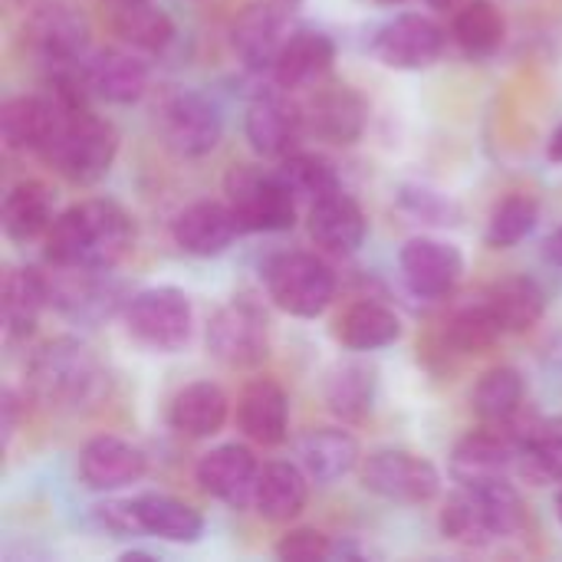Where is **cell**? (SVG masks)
Masks as SVG:
<instances>
[{
	"mask_svg": "<svg viewBox=\"0 0 562 562\" xmlns=\"http://www.w3.org/2000/svg\"><path fill=\"white\" fill-rule=\"evenodd\" d=\"M132 247V214L109 198H89L56 214L43 237V260L63 270H115Z\"/></svg>",
	"mask_w": 562,
	"mask_h": 562,
	"instance_id": "cell-1",
	"label": "cell"
},
{
	"mask_svg": "<svg viewBox=\"0 0 562 562\" xmlns=\"http://www.w3.org/2000/svg\"><path fill=\"white\" fill-rule=\"evenodd\" d=\"M524 524L527 504L507 477L458 484L438 517L441 537L464 550H487L501 540H510L524 530Z\"/></svg>",
	"mask_w": 562,
	"mask_h": 562,
	"instance_id": "cell-2",
	"label": "cell"
},
{
	"mask_svg": "<svg viewBox=\"0 0 562 562\" xmlns=\"http://www.w3.org/2000/svg\"><path fill=\"white\" fill-rule=\"evenodd\" d=\"M102 379L105 372L95 352L72 336L46 339L30 352L23 369L26 398L53 412H79L95 402Z\"/></svg>",
	"mask_w": 562,
	"mask_h": 562,
	"instance_id": "cell-3",
	"label": "cell"
},
{
	"mask_svg": "<svg viewBox=\"0 0 562 562\" xmlns=\"http://www.w3.org/2000/svg\"><path fill=\"white\" fill-rule=\"evenodd\" d=\"M36 158L69 184H99L119 158V132L92 109L59 105V119Z\"/></svg>",
	"mask_w": 562,
	"mask_h": 562,
	"instance_id": "cell-4",
	"label": "cell"
},
{
	"mask_svg": "<svg viewBox=\"0 0 562 562\" xmlns=\"http://www.w3.org/2000/svg\"><path fill=\"white\" fill-rule=\"evenodd\" d=\"M95 520L115 537H155L165 543H188V547L204 537L201 510L168 494L109 501L95 507Z\"/></svg>",
	"mask_w": 562,
	"mask_h": 562,
	"instance_id": "cell-5",
	"label": "cell"
},
{
	"mask_svg": "<svg viewBox=\"0 0 562 562\" xmlns=\"http://www.w3.org/2000/svg\"><path fill=\"white\" fill-rule=\"evenodd\" d=\"M122 326L132 342L148 352L175 356L194 336L191 296L178 286H148L128 296L122 310Z\"/></svg>",
	"mask_w": 562,
	"mask_h": 562,
	"instance_id": "cell-6",
	"label": "cell"
},
{
	"mask_svg": "<svg viewBox=\"0 0 562 562\" xmlns=\"http://www.w3.org/2000/svg\"><path fill=\"white\" fill-rule=\"evenodd\" d=\"M204 346L214 362H221L231 372H257L270 359V316L263 306L240 293L231 296L207 323Z\"/></svg>",
	"mask_w": 562,
	"mask_h": 562,
	"instance_id": "cell-7",
	"label": "cell"
},
{
	"mask_svg": "<svg viewBox=\"0 0 562 562\" xmlns=\"http://www.w3.org/2000/svg\"><path fill=\"white\" fill-rule=\"evenodd\" d=\"M336 273L333 267L306 250L273 254L263 263V290L270 303L296 319H316L336 300Z\"/></svg>",
	"mask_w": 562,
	"mask_h": 562,
	"instance_id": "cell-8",
	"label": "cell"
},
{
	"mask_svg": "<svg viewBox=\"0 0 562 562\" xmlns=\"http://www.w3.org/2000/svg\"><path fill=\"white\" fill-rule=\"evenodd\" d=\"M224 201L240 221L244 234H283L296 227L300 198L273 171L257 165H237L224 178Z\"/></svg>",
	"mask_w": 562,
	"mask_h": 562,
	"instance_id": "cell-9",
	"label": "cell"
},
{
	"mask_svg": "<svg viewBox=\"0 0 562 562\" xmlns=\"http://www.w3.org/2000/svg\"><path fill=\"white\" fill-rule=\"evenodd\" d=\"M359 481L369 494L405 507H425L441 494V471L408 448L369 451L359 464Z\"/></svg>",
	"mask_w": 562,
	"mask_h": 562,
	"instance_id": "cell-10",
	"label": "cell"
},
{
	"mask_svg": "<svg viewBox=\"0 0 562 562\" xmlns=\"http://www.w3.org/2000/svg\"><path fill=\"white\" fill-rule=\"evenodd\" d=\"M89 20L79 7L69 0H43L30 3L23 16L20 40L33 59H40L46 69L53 66H72L82 63L89 53Z\"/></svg>",
	"mask_w": 562,
	"mask_h": 562,
	"instance_id": "cell-11",
	"label": "cell"
},
{
	"mask_svg": "<svg viewBox=\"0 0 562 562\" xmlns=\"http://www.w3.org/2000/svg\"><path fill=\"white\" fill-rule=\"evenodd\" d=\"M49 277V310L66 316L76 326H99L112 316H122L132 293L119 280H112V270H63L53 267Z\"/></svg>",
	"mask_w": 562,
	"mask_h": 562,
	"instance_id": "cell-12",
	"label": "cell"
},
{
	"mask_svg": "<svg viewBox=\"0 0 562 562\" xmlns=\"http://www.w3.org/2000/svg\"><path fill=\"white\" fill-rule=\"evenodd\" d=\"M530 425H524V418L510 422V425L481 422L474 431H468L454 445L451 461H448L454 484H484L494 477H507V471H514V464H517L520 441H524Z\"/></svg>",
	"mask_w": 562,
	"mask_h": 562,
	"instance_id": "cell-13",
	"label": "cell"
},
{
	"mask_svg": "<svg viewBox=\"0 0 562 562\" xmlns=\"http://www.w3.org/2000/svg\"><path fill=\"white\" fill-rule=\"evenodd\" d=\"M158 128L165 148L175 151L178 158H204L224 138V115L207 95L194 89H181L165 99Z\"/></svg>",
	"mask_w": 562,
	"mask_h": 562,
	"instance_id": "cell-14",
	"label": "cell"
},
{
	"mask_svg": "<svg viewBox=\"0 0 562 562\" xmlns=\"http://www.w3.org/2000/svg\"><path fill=\"white\" fill-rule=\"evenodd\" d=\"M303 119H306V135H313L316 142L349 148L366 135L369 102L349 82H326L323 79L319 86L306 89Z\"/></svg>",
	"mask_w": 562,
	"mask_h": 562,
	"instance_id": "cell-15",
	"label": "cell"
},
{
	"mask_svg": "<svg viewBox=\"0 0 562 562\" xmlns=\"http://www.w3.org/2000/svg\"><path fill=\"white\" fill-rule=\"evenodd\" d=\"M244 135L260 158L280 161V158L300 151V142L306 135L303 102H296L293 92H286L280 86L257 92L244 115Z\"/></svg>",
	"mask_w": 562,
	"mask_h": 562,
	"instance_id": "cell-16",
	"label": "cell"
},
{
	"mask_svg": "<svg viewBox=\"0 0 562 562\" xmlns=\"http://www.w3.org/2000/svg\"><path fill=\"white\" fill-rule=\"evenodd\" d=\"M445 46H448V30L425 13H402L389 20L385 26H379L372 40L375 59L402 72H418V69L435 66Z\"/></svg>",
	"mask_w": 562,
	"mask_h": 562,
	"instance_id": "cell-17",
	"label": "cell"
},
{
	"mask_svg": "<svg viewBox=\"0 0 562 562\" xmlns=\"http://www.w3.org/2000/svg\"><path fill=\"white\" fill-rule=\"evenodd\" d=\"M79 484L92 494H115L148 474V458L138 445L119 435H95L82 445L76 461Z\"/></svg>",
	"mask_w": 562,
	"mask_h": 562,
	"instance_id": "cell-18",
	"label": "cell"
},
{
	"mask_svg": "<svg viewBox=\"0 0 562 562\" xmlns=\"http://www.w3.org/2000/svg\"><path fill=\"white\" fill-rule=\"evenodd\" d=\"M194 481L198 487L227 504L231 510H254V494H257V481H260V464L257 454L247 445H217L207 454H201L198 468H194Z\"/></svg>",
	"mask_w": 562,
	"mask_h": 562,
	"instance_id": "cell-19",
	"label": "cell"
},
{
	"mask_svg": "<svg viewBox=\"0 0 562 562\" xmlns=\"http://www.w3.org/2000/svg\"><path fill=\"white\" fill-rule=\"evenodd\" d=\"M398 267L418 300H445L464 277V254L438 237H412L398 254Z\"/></svg>",
	"mask_w": 562,
	"mask_h": 562,
	"instance_id": "cell-20",
	"label": "cell"
},
{
	"mask_svg": "<svg viewBox=\"0 0 562 562\" xmlns=\"http://www.w3.org/2000/svg\"><path fill=\"white\" fill-rule=\"evenodd\" d=\"M82 66V79L92 92V99H102L109 105H132L148 92V63L138 56V49H95L86 53Z\"/></svg>",
	"mask_w": 562,
	"mask_h": 562,
	"instance_id": "cell-21",
	"label": "cell"
},
{
	"mask_svg": "<svg viewBox=\"0 0 562 562\" xmlns=\"http://www.w3.org/2000/svg\"><path fill=\"white\" fill-rule=\"evenodd\" d=\"M306 231H310V240L323 254L352 257L369 237V221H366L362 204L339 188V191H333V194L310 204Z\"/></svg>",
	"mask_w": 562,
	"mask_h": 562,
	"instance_id": "cell-22",
	"label": "cell"
},
{
	"mask_svg": "<svg viewBox=\"0 0 562 562\" xmlns=\"http://www.w3.org/2000/svg\"><path fill=\"white\" fill-rule=\"evenodd\" d=\"M237 431L260 448H280L290 438V395L273 379H254L237 395Z\"/></svg>",
	"mask_w": 562,
	"mask_h": 562,
	"instance_id": "cell-23",
	"label": "cell"
},
{
	"mask_svg": "<svg viewBox=\"0 0 562 562\" xmlns=\"http://www.w3.org/2000/svg\"><path fill=\"white\" fill-rule=\"evenodd\" d=\"M336 63V43L329 33L313 30V26H300L293 30L273 63V82L286 92H306L313 86H319L329 69Z\"/></svg>",
	"mask_w": 562,
	"mask_h": 562,
	"instance_id": "cell-24",
	"label": "cell"
},
{
	"mask_svg": "<svg viewBox=\"0 0 562 562\" xmlns=\"http://www.w3.org/2000/svg\"><path fill=\"white\" fill-rule=\"evenodd\" d=\"M240 221L227 201H194L171 221V240L191 257H221L237 240Z\"/></svg>",
	"mask_w": 562,
	"mask_h": 562,
	"instance_id": "cell-25",
	"label": "cell"
},
{
	"mask_svg": "<svg viewBox=\"0 0 562 562\" xmlns=\"http://www.w3.org/2000/svg\"><path fill=\"white\" fill-rule=\"evenodd\" d=\"M293 454H296V464L306 471V477L319 487L342 481L362 464V448L356 435L336 425L310 428L306 435H300L293 445Z\"/></svg>",
	"mask_w": 562,
	"mask_h": 562,
	"instance_id": "cell-26",
	"label": "cell"
},
{
	"mask_svg": "<svg viewBox=\"0 0 562 562\" xmlns=\"http://www.w3.org/2000/svg\"><path fill=\"white\" fill-rule=\"evenodd\" d=\"M43 310H49V273L36 267H10L3 273V293H0V316H3V339L10 346L26 342Z\"/></svg>",
	"mask_w": 562,
	"mask_h": 562,
	"instance_id": "cell-27",
	"label": "cell"
},
{
	"mask_svg": "<svg viewBox=\"0 0 562 562\" xmlns=\"http://www.w3.org/2000/svg\"><path fill=\"white\" fill-rule=\"evenodd\" d=\"M102 23L138 53H161L175 40V20L151 0H102Z\"/></svg>",
	"mask_w": 562,
	"mask_h": 562,
	"instance_id": "cell-28",
	"label": "cell"
},
{
	"mask_svg": "<svg viewBox=\"0 0 562 562\" xmlns=\"http://www.w3.org/2000/svg\"><path fill=\"white\" fill-rule=\"evenodd\" d=\"M379 395V369L362 359H339L323 375V402L342 425H362Z\"/></svg>",
	"mask_w": 562,
	"mask_h": 562,
	"instance_id": "cell-29",
	"label": "cell"
},
{
	"mask_svg": "<svg viewBox=\"0 0 562 562\" xmlns=\"http://www.w3.org/2000/svg\"><path fill=\"white\" fill-rule=\"evenodd\" d=\"M56 221V191L46 181H16L0 207V224L10 244H33L49 234Z\"/></svg>",
	"mask_w": 562,
	"mask_h": 562,
	"instance_id": "cell-30",
	"label": "cell"
},
{
	"mask_svg": "<svg viewBox=\"0 0 562 562\" xmlns=\"http://www.w3.org/2000/svg\"><path fill=\"white\" fill-rule=\"evenodd\" d=\"M310 477L296 461H270L260 468L254 514L267 524H293L310 504Z\"/></svg>",
	"mask_w": 562,
	"mask_h": 562,
	"instance_id": "cell-31",
	"label": "cell"
},
{
	"mask_svg": "<svg viewBox=\"0 0 562 562\" xmlns=\"http://www.w3.org/2000/svg\"><path fill=\"white\" fill-rule=\"evenodd\" d=\"M231 418V398L227 392L211 382V379H201V382H191L184 389L175 392L171 405H168V425L171 431L184 435V438H214Z\"/></svg>",
	"mask_w": 562,
	"mask_h": 562,
	"instance_id": "cell-32",
	"label": "cell"
},
{
	"mask_svg": "<svg viewBox=\"0 0 562 562\" xmlns=\"http://www.w3.org/2000/svg\"><path fill=\"white\" fill-rule=\"evenodd\" d=\"M59 119V102L43 95H10L0 105V138L7 151H30L36 155L46 138L53 135Z\"/></svg>",
	"mask_w": 562,
	"mask_h": 562,
	"instance_id": "cell-33",
	"label": "cell"
},
{
	"mask_svg": "<svg viewBox=\"0 0 562 562\" xmlns=\"http://www.w3.org/2000/svg\"><path fill=\"white\" fill-rule=\"evenodd\" d=\"M283 23H286V16L280 10L267 7L263 0L247 3L231 26V46H234L237 59L247 69H273L277 53L286 40Z\"/></svg>",
	"mask_w": 562,
	"mask_h": 562,
	"instance_id": "cell-34",
	"label": "cell"
},
{
	"mask_svg": "<svg viewBox=\"0 0 562 562\" xmlns=\"http://www.w3.org/2000/svg\"><path fill=\"white\" fill-rule=\"evenodd\" d=\"M333 336L349 352H375L402 339V319L379 300H356L336 316Z\"/></svg>",
	"mask_w": 562,
	"mask_h": 562,
	"instance_id": "cell-35",
	"label": "cell"
},
{
	"mask_svg": "<svg viewBox=\"0 0 562 562\" xmlns=\"http://www.w3.org/2000/svg\"><path fill=\"white\" fill-rule=\"evenodd\" d=\"M514 471L530 487L562 484V415L537 418L527 428Z\"/></svg>",
	"mask_w": 562,
	"mask_h": 562,
	"instance_id": "cell-36",
	"label": "cell"
},
{
	"mask_svg": "<svg viewBox=\"0 0 562 562\" xmlns=\"http://www.w3.org/2000/svg\"><path fill=\"white\" fill-rule=\"evenodd\" d=\"M487 306L494 310L497 323L504 326V333L510 336H520V333H530L533 326L543 323L547 316V293L537 280L530 277H507V280H497L491 290H487Z\"/></svg>",
	"mask_w": 562,
	"mask_h": 562,
	"instance_id": "cell-37",
	"label": "cell"
},
{
	"mask_svg": "<svg viewBox=\"0 0 562 562\" xmlns=\"http://www.w3.org/2000/svg\"><path fill=\"white\" fill-rule=\"evenodd\" d=\"M474 415L487 425H510L524 418L527 405V379L514 366H494L487 369L471 395Z\"/></svg>",
	"mask_w": 562,
	"mask_h": 562,
	"instance_id": "cell-38",
	"label": "cell"
},
{
	"mask_svg": "<svg viewBox=\"0 0 562 562\" xmlns=\"http://www.w3.org/2000/svg\"><path fill=\"white\" fill-rule=\"evenodd\" d=\"M451 36L468 56H494L507 40V16L491 0H468L454 10Z\"/></svg>",
	"mask_w": 562,
	"mask_h": 562,
	"instance_id": "cell-39",
	"label": "cell"
},
{
	"mask_svg": "<svg viewBox=\"0 0 562 562\" xmlns=\"http://www.w3.org/2000/svg\"><path fill=\"white\" fill-rule=\"evenodd\" d=\"M504 336V326L497 323L494 310L487 306V300L471 303L464 310H458L441 333V349L451 356H484L497 346V339Z\"/></svg>",
	"mask_w": 562,
	"mask_h": 562,
	"instance_id": "cell-40",
	"label": "cell"
},
{
	"mask_svg": "<svg viewBox=\"0 0 562 562\" xmlns=\"http://www.w3.org/2000/svg\"><path fill=\"white\" fill-rule=\"evenodd\" d=\"M540 224V204L530 194H507L494 204L484 231V244L491 250H510L524 244Z\"/></svg>",
	"mask_w": 562,
	"mask_h": 562,
	"instance_id": "cell-41",
	"label": "cell"
},
{
	"mask_svg": "<svg viewBox=\"0 0 562 562\" xmlns=\"http://www.w3.org/2000/svg\"><path fill=\"white\" fill-rule=\"evenodd\" d=\"M277 175L306 204H313V201H319V198H326V194L342 188L333 161H326L323 155H313V151H293V155L280 158Z\"/></svg>",
	"mask_w": 562,
	"mask_h": 562,
	"instance_id": "cell-42",
	"label": "cell"
},
{
	"mask_svg": "<svg viewBox=\"0 0 562 562\" xmlns=\"http://www.w3.org/2000/svg\"><path fill=\"white\" fill-rule=\"evenodd\" d=\"M398 204H402V211H408L412 217H418L425 224H438V227L461 224V207L451 198H445L431 188H422V184H405L398 191Z\"/></svg>",
	"mask_w": 562,
	"mask_h": 562,
	"instance_id": "cell-43",
	"label": "cell"
},
{
	"mask_svg": "<svg viewBox=\"0 0 562 562\" xmlns=\"http://www.w3.org/2000/svg\"><path fill=\"white\" fill-rule=\"evenodd\" d=\"M336 550H339V547L333 543V537L323 533V530H316V527H293V530H286V533L277 540V547H273L277 560L283 562L333 560Z\"/></svg>",
	"mask_w": 562,
	"mask_h": 562,
	"instance_id": "cell-44",
	"label": "cell"
},
{
	"mask_svg": "<svg viewBox=\"0 0 562 562\" xmlns=\"http://www.w3.org/2000/svg\"><path fill=\"white\" fill-rule=\"evenodd\" d=\"M23 405H26V398H20L13 389H3V395H0V415H3V448H10V441H13L16 428H20Z\"/></svg>",
	"mask_w": 562,
	"mask_h": 562,
	"instance_id": "cell-45",
	"label": "cell"
},
{
	"mask_svg": "<svg viewBox=\"0 0 562 562\" xmlns=\"http://www.w3.org/2000/svg\"><path fill=\"white\" fill-rule=\"evenodd\" d=\"M543 372L550 382L562 385V333L550 336V342L543 346Z\"/></svg>",
	"mask_w": 562,
	"mask_h": 562,
	"instance_id": "cell-46",
	"label": "cell"
},
{
	"mask_svg": "<svg viewBox=\"0 0 562 562\" xmlns=\"http://www.w3.org/2000/svg\"><path fill=\"white\" fill-rule=\"evenodd\" d=\"M543 257H547L550 263L562 267V227H557V231L547 237V244H543Z\"/></svg>",
	"mask_w": 562,
	"mask_h": 562,
	"instance_id": "cell-47",
	"label": "cell"
},
{
	"mask_svg": "<svg viewBox=\"0 0 562 562\" xmlns=\"http://www.w3.org/2000/svg\"><path fill=\"white\" fill-rule=\"evenodd\" d=\"M547 158L553 165H562V122L550 132V138H547Z\"/></svg>",
	"mask_w": 562,
	"mask_h": 562,
	"instance_id": "cell-48",
	"label": "cell"
},
{
	"mask_svg": "<svg viewBox=\"0 0 562 562\" xmlns=\"http://www.w3.org/2000/svg\"><path fill=\"white\" fill-rule=\"evenodd\" d=\"M263 3H267V7H273V10H280L283 16H290L293 10H300V3H303V0H263Z\"/></svg>",
	"mask_w": 562,
	"mask_h": 562,
	"instance_id": "cell-49",
	"label": "cell"
},
{
	"mask_svg": "<svg viewBox=\"0 0 562 562\" xmlns=\"http://www.w3.org/2000/svg\"><path fill=\"white\" fill-rule=\"evenodd\" d=\"M428 7H435V10H454V7H461V0H428Z\"/></svg>",
	"mask_w": 562,
	"mask_h": 562,
	"instance_id": "cell-50",
	"label": "cell"
},
{
	"mask_svg": "<svg viewBox=\"0 0 562 562\" xmlns=\"http://www.w3.org/2000/svg\"><path fill=\"white\" fill-rule=\"evenodd\" d=\"M375 3H382V7H395V3H405V0H375Z\"/></svg>",
	"mask_w": 562,
	"mask_h": 562,
	"instance_id": "cell-51",
	"label": "cell"
},
{
	"mask_svg": "<svg viewBox=\"0 0 562 562\" xmlns=\"http://www.w3.org/2000/svg\"><path fill=\"white\" fill-rule=\"evenodd\" d=\"M557 517H560V524H562V491H560V497H557Z\"/></svg>",
	"mask_w": 562,
	"mask_h": 562,
	"instance_id": "cell-52",
	"label": "cell"
}]
</instances>
